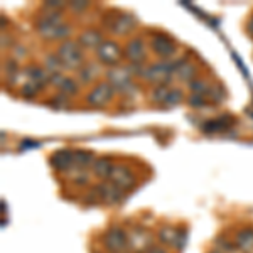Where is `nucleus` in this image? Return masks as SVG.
<instances>
[{
  "label": "nucleus",
  "mask_w": 253,
  "mask_h": 253,
  "mask_svg": "<svg viewBox=\"0 0 253 253\" xmlns=\"http://www.w3.org/2000/svg\"><path fill=\"white\" fill-rule=\"evenodd\" d=\"M181 100H182V91L170 88V89H169V95H167L166 103H164V105H175V103H179Z\"/></svg>",
  "instance_id": "obj_19"
},
{
  "label": "nucleus",
  "mask_w": 253,
  "mask_h": 253,
  "mask_svg": "<svg viewBox=\"0 0 253 253\" xmlns=\"http://www.w3.org/2000/svg\"><path fill=\"white\" fill-rule=\"evenodd\" d=\"M105 247L113 253H120L128 247V235L120 228H112L103 236Z\"/></svg>",
  "instance_id": "obj_3"
},
{
  "label": "nucleus",
  "mask_w": 253,
  "mask_h": 253,
  "mask_svg": "<svg viewBox=\"0 0 253 253\" xmlns=\"http://www.w3.org/2000/svg\"><path fill=\"white\" fill-rule=\"evenodd\" d=\"M113 96V88L110 83H98L91 91L88 93L86 101L91 107H105Z\"/></svg>",
  "instance_id": "obj_4"
},
{
  "label": "nucleus",
  "mask_w": 253,
  "mask_h": 253,
  "mask_svg": "<svg viewBox=\"0 0 253 253\" xmlns=\"http://www.w3.org/2000/svg\"><path fill=\"white\" fill-rule=\"evenodd\" d=\"M95 162V157H93L91 152L88 150H75V161H73V167L80 170H84L88 166H93Z\"/></svg>",
  "instance_id": "obj_13"
},
{
  "label": "nucleus",
  "mask_w": 253,
  "mask_h": 253,
  "mask_svg": "<svg viewBox=\"0 0 253 253\" xmlns=\"http://www.w3.org/2000/svg\"><path fill=\"white\" fill-rule=\"evenodd\" d=\"M91 167H93V172H95L98 177H110V174H112L115 166L112 164V161H110L108 157H101V159H96Z\"/></svg>",
  "instance_id": "obj_14"
},
{
  "label": "nucleus",
  "mask_w": 253,
  "mask_h": 253,
  "mask_svg": "<svg viewBox=\"0 0 253 253\" xmlns=\"http://www.w3.org/2000/svg\"><path fill=\"white\" fill-rule=\"evenodd\" d=\"M110 78H113V84H117V86H125L128 83V73L125 69H115L110 73Z\"/></svg>",
  "instance_id": "obj_18"
},
{
  "label": "nucleus",
  "mask_w": 253,
  "mask_h": 253,
  "mask_svg": "<svg viewBox=\"0 0 253 253\" xmlns=\"http://www.w3.org/2000/svg\"><path fill=\"white\" fill-rule=\"evenodd\" d=\"M126 58L133 61V63L142 61V58H144V44H142L140 39H133L128 42V46H126Z\"/></svg>",
  "instance_id": "obj_15"
},
{
  "label": "nucleus",
  "mask_w": 253,
  "mask_h": 253,
  "mask_svg": "<svg viewBox=\"0 0 253 253\" xmlns=\"http://www.w3.org/2000/svg\"><path fill=\"white\" fill-rule=\"evenodd\" d=\"M93 194L96 196L98 201H103L107 205H118L124 199V191L115 184H112V182H105V184L96 186Z\"/></svg>",
  "instance_id": "obj_2"
},
{
  "label": "nucleus",
  "mask_w": 253,
  "mask_h": 253,
  "mask_svg": "<svg viewBox=\"0 0 253 253\" xmlns=\"http://www.w3.org/2000/svg\"><path fill=\"white\" fill-rule=\"evenodd\" d=\"M248 32L253 36V17H252V20H250V24H248Z\"/></svg>",
  "instance_id": "obj_23"
},
{
  "label": "nucleus",
  "mask_w": 253,
  "mask_h": 253,
  "mask_svg": "<svg viewBox=\"0 0 253 253\" xmlns=\"http://www.w3.org/2000/svg\"><path fill=\"white\" fill-rule=\"evenodd\" d=\"M73 161H75V152L73 150H58L51 156V166L58 170H68L73 167Z\"/></svg>",
  "instance_id": "obj_8"
},
{
  "label": "nucleus",
  "mask_w": 253,
  "mask_h": 253,
  "mask_svg": "<svg viewBox=\"0 0 253 253\" xmlns=\"http://www.w3.org/2000/svg\"><path fill=\"white\" fill-rule=\"evenodd\" d=\"M110 182L115 184L117 187H120L122 191H126L135 186V177H133V174L125 166H115L112 174H110Z\"/></svg>",
  "instance_id": "obj_5"
},
{
  "label": "nucleus",
  "mask_w": 253,
  "mask_h": 253,
  "mask_svg": "<svg viewBox=\"0 0 253 253\" xmlns=\"http://www.w3.org/2000/svg\"><path fill=\"white\" fill-rule=\"evenodd\" d=\"M58 58L64 68H80V64L83 63V52L80 44L66 41L58 49Z\"/></svg>",
  "instance_id": "obj_1"
},
{
  "label": "nucleus",
  "mask_w": 253,
  "mask_h": 253,
  "mask_svg": "<svg viewBox=\"0 0 253 253\" xmlns=\"http://www.w3.org/2000/svg\"><path fill=\"white\" fill-rule=\"evenodd\" d=\"M128 245L133 247L135 250H145V248H152L150 245V235L144 230H137L132 235H128Z\"/></svg>",
  "instance_id": "obj_10"
},
{
  "label": "nucleus",
  "mask_w": 253,
  "mask_h": 253,
  "mask_svg": "<svg viewBox=\"0 0 253 253\" xmlns=\"http://www.w3.org/2000/svg\"><path fill=\"white\" fill-rule=\"evenodd\" d=\"M152 49L161 58H170L175 52V44L166 34H157L152 39Z\"/></svg>",
  "instance_id": "obj_7"
},
{
  "label": "nucleus",
  "mask_w": 253,
  "mask_h": 253,
  "mask_svg": "<svg viewBox=\"0 0 253 253\" xmlns=\"http://www.w3.org/2000/svg\"><path fill=\"white\" fill-rule=\"evenodd\" d=\"M159 238H161V242H164L167 245H175V247L179 248L177 243H179V238H181V231H177L172 226H166L159 231Z\"/></svg>",
  "instance_id": "obj_17"
},
{
  "label": "nucleus",
  "mask_w": 253,
  "mask_h": 253,
  "mask_svg": "<svg viewBox=\"0 0 253 253\" xmlns=\"http://www.w3.org/2000/svg\"><path fill=\"white\" fill-rule=\"evenodd\" d=\"M147 253H166V250H162V248H159V247H152L147 250Z\"/></svg>",
  "instance_id": "obj_22"
},
{
  "label": "nucleus",
  "mask_w": 253,
  "mask_h": 253,
  "mask_svg": "<svg viewBox=\"0 0 253 253\" xmlns=\"http://www.w3.org/2000/svg\"><path fill=\"white\" fill-rule=\"evenodd\" d=\"M211 253H219V252H211Z\"/></svg>",
  "instance_id": "obj_24"
},
{
  "label": "nucleus",
  "mask_w": 253,
  "mask_h": 253,
  "mask_svg": "<svg viewBox=\"0 0 253 253\" xmlns=\"http://www.w3.org/2000/svg\"><path fill=\"white\" fill-rule=\"evenodd\" d=\"M236 247L245 252L253 250V230L247 228V230L238 231V235H236Z\"/></svg>",
  "instance_id": "obj_16"
},
{
  "label": "nucleus",
  "mask_w": 253,
  "mask_h": 253,
  "mask_svg": "<svg viewBox=\"0 0 253 253\" xmlns=\"http://www.w3.org/2000/svg\"><path fill=\"white\" fill-rule=\"evenodd\" d=\"M169 76H170V68L167 64L159 63L147 69V78L156 81V83H167Z\"/></svg>",
  "instance_id": "obj_9"
},
{
  "label": "nucleus",
  "mask_w": 253,
  "mask_h": 253,
  "mask_svg": "<svg viewBox=\"0 0 253 253\" xmlns=\"http://www.w3.org/2000/svg\"><path fill=\"white\" fill-rule=\"evenodd\" d=\"M61 89L68 93H75L76 91V84L73 80H68V78H61Z\"/></svg>",
  "instance_id": "obj_20"
},
{
  "label": "nucleus",
  "mask_w": 253,
  "mask_h": 253,
  "mask_svg": "<svg viewBox=\"0 0 253 253\" xmlns=\"http://www.w3.org/2000/svg\"><path fill=\"white\" fill-rule=\"evenodd\" d=\"M96 54H98V59H100L101 63L115 64V63H118V59H120L122 51L115 42H112V41H105V42L98 47Z\"/></svg>",
  "instance_id": "obj_6"
},
{
  "label": "nucleus",
  "mask_w": 253,
  "mask_h": 253,
  "mask_svg": "<svg viewBox=\"0 0 253 253\" xmlns=\"http://www.w3.org/2000/svg\"><path fill=\"white\" fill-rule=\"evenodd\" d=\"M78 42H80V46H83V47H100L101 44H103V41H101V34L98 31L88 29L80 36Z\"/></svg>",
  "instance_id": "obj_11"
},
{
  "label": "nucleus",
  "mask_w": 253,
  "mask_h": 253,
  "mask_svg": "<svg viewBox=\"0 0 253 253\" xmlns=\"http://www.w3.org/2000/svg\"><path fill=\"white\" fill-rule=\"evenodd\" d=\"M133 26H135V20H133L132 15L124 14V15H118V17L113 20L112 31L117 32V34H125V32L132 31Z\"/></svg>",
  "instance_id": "obj_12"
},
{
  "label": "nucleus",
  "mask_w": 253,
  "mask_h": 253,
  "mask_svg": "<svg viewBox=\"0 0 253 253\" xmlns=\"http://www.w3.org/2000/svg\"><path fill=\"white\" fill-rule=\"evenodd\" d=\"M189 103L193 105V107H201L203 103H205V96L201 95H193L189 98Z\"/></svg>",
  "instance_id": "obj_21"
}]
</instances>
